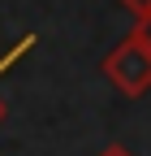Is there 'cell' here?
Listing matches in <instances>:
<instances>
[{
	"mask_svg": "<svg viewBox=\"0 0 151 156\" xmlns=\"http://www.w3.org/2000/svg\"><path fill=\"white\" fill-rule=\"evenodd\" d=\"M125 5H129V9H134V13H143V17L151 13V0H125Z\"/></svg>",
	"mask_w": 151,
	"mask_h": 156,
	"instance_id": "3",
	"label": "cell"
},
{
	"mask_svg": "<svg viewBox=\"0 0 151 156\" xmlns=\"http://www.w3.org/2000/svg\"><path fill=\"white\" fill-rule=\"evenodd\" d=\"M138 44H143V48H147V52H151V13H147V17H143V30H138Z\"/></svg>",
	"mask_w": 151,
	"mask_h": 156,
	"instance_id": "2",
	"label": "cell"
},
{
	"mask_svg": "<svg viewBox=\"0 0 151 156\" xmlns=\"http://www.w3.org/2000/svg\"><path fill=\"white\" fill-rule=\"evenodd\" d=\"M108 69H112V78H117L121 87H129V91H138L147 78H151V52L138 44V39H129V44L121 48V52H112V61H108Z\"/></svg>",
	"mask_w": 151,
	"mask_h": 156,
	"instance_id": "1",
	"label": "cell"
}]
</instances>
